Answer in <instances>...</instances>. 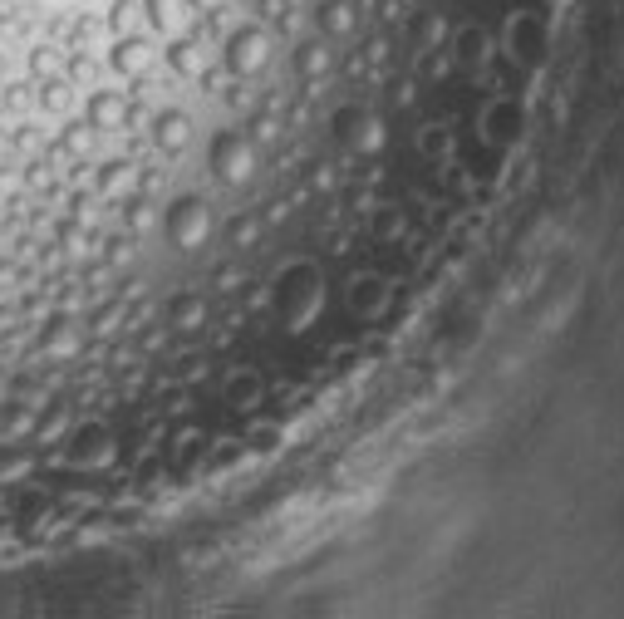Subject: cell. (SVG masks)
Listing matches in <instances>:
<instances>
[{
    "mask_svg": "<svg viewBox=\"0 0 624 619\" xmlns=\"http://www.w3.org/2000/svg\"><path fill=\"white\" fill-rule=\"evenodd\" d=\"M276 310H281V325L290 330H305L315 315H320V271L315 266H290L276 285Z\"/></svg>",
    "mask_w": 624,
    "mask_h": 619,
    "instance_id": "1",
    "label": "cell"
},
{
    "mask_svg": "<svg viewBox=\"0 0 624 619\" xmlns=\"http://www.w3.org/2000/svg\"><path fill=\"white\" fill-rule=\"evenodd\" d=\"M256 231H261V226L251 222V217H236V222H231V246H251V241H256Z\"/></svg>",
    "mask_w": 624,
    "mask_h": 619,
    "instance_id": "15",
    "label": "cell"
},
{
    "mask_svg": "<svg viewBox=\"0 0 624 619\" xmlns=\"http://www.w3.org/2000/svg\"><path fill=\"white\" fill-rule=\"evenodd\" d=\"M266 64H271V35L261 25H241L227 40V69L246 79V74H261Z\"/></svg>",
    "mask_w": 624,
    "mask_h": 619,
    "instance_id": "4",
    "label": "cell"
},
{
    "mask_svg": "<svg viewBox=\"0 0 624 619\" xmlns=\"http://www.w3.org/2000/svg\"><path fill=\"white\" fill-rule=\"evenodd\" d=\"M207 168L217 172L227 187H241L256 177V143L241 133V128H222L207 148Z\"/></svg>",
    "mask_w": 624,
    "mask_h": 619,
    "instance_id": "2",
    "label": "cell"
},
{
    "mask_svg": "<svg viewBox=\"0 0 624 619\" xmlns=\"http://www.w3.org/2000/svg\"><path fill=\"white\" fill-rule=\"evenodd\" d=\"M128 226L143 236V231H153V207L148 202H133V212H128Z\"/></svg>",
    "mask_w": 624,
    "mask_h": 619,
    "instance_id": "16",
    "label": "cell"
},
{
    "mask_svg": "<svg viewBox=\"0 0 624 619\" xmlns=\"http://www.w3.org/2000/svg\"><path fill=\"white\" fill-rule=\"evenodd\" d=\"M5 403H10V369L0 364V408H5Z\"/></svg>",
    "mask_w": 624,
    "mask_h": 619,
    "instance_id": "19",
    "label": "cell"
},
{
    "mask_svg": "<svg viewBox=\"0 0 624 619\" xmlns=\"http://www.w3.org/2000/svg\"><path fill=\"white\" fill-rule=\"evenodd\" d=\"M212 236V212L202 197H177L168 207V241L177 251H197Z\"/></svg>",
    "mask_w": 624,
    "mask_h": 619,
    "instance_id": "3",
    "label": "cell"
},
{
    "mask_svg": "<svg viewBox=\"0 0 624 619\" xmlns=\"http://www.w3.org/2000/svg\"><path fill=\"white\" fill-rule=\"evenodd\" d=\"M320 30H325V35H349V30H354V5H349V0L320 5Z\"/></svg>",
    "mask_w": 624,
    "mask_h": 619,
    "instance_id": "11",
    "label": "cell"
},
{
    "mask_svg": "<svg viewBox=\"0 0 624 619\" xmlns=\"http://www.w3.org/2000/svg\"><path fill=\"white\" fill-rule=\"evenodd\" d=\"M128 118H133V104H128L123 89H94V94H89V123H94L99 133L128 128Z\"/></svg>",
    "mask_w": 624,
    "mask_h": 619,
    "instance_id": "5",
    "label": "cell"
},
{
    "mask_svg": "<svg viewBox=\"0 0 624 619\" xmlns=\"http://www.w3.org/2000/svg\"><path fill=\"white\" fill-rule=\"evenodd\" d=\"M153 138H158V148H163V153H182V148L192 143V118H187L182 109L158 113V123H153Z\"/></svg>",
    "mask_w": 624,
    "mask_h": 619,
    "instance_id": "6",
    "label": "cell"
},
{
    "mask_svg": "<svg viewBox=\"0 0 624 619\" xmlns=\"http://www.w3.org/2000/svg\"><path fill=\"white\" fill-rule=\"evenodd\" d=\"M148 15H153V25H168V20H172V0H148Z\"/></svg>",
    "mask_w": 624,
    "mask_h": 619,
    "instance_id": "18",
    "label": "cell"
},
{
    "mask_svg": "<svg viewBox=\"0 0 624 619\" xmlns=\"http://www.w3.org/2000/svg\"><path fill=\"white\" fill-rule=\"evenodd\" d=\"M114 69L118 74H148V69H153V45H148V40H118Z\"/></svg>",
    "mask_w": 624,
    "mask_h": 619,
    "instance_id": "8",
    "label": "cell"
},
{
    "mask_svg": "<svg viewBox=\"0 0 624 619\" xmlns=\"http://www.w3.org/2000/svg\"><path fill=\"white\" fill-rule=\"evenodd\" d=\"M168 64L172 74H182V79H207V50L192 45V40H177L168 50Z\"/></svg>",
    "mask_w": 624,
    "mask_h": 619,
    "instance_id": "7",
    "label": "cell"
},
{
    "mask_svg": "<svg viewBox=\"0 0 624 619\" xmlns=\"http://www.w3.org/2000/svg\"><path fill=\"white\" fill-rule=\"evenodd\" d=\"M55 148L69 153V158H89V153H94V123H64Z\"/></svg>",
    "mask_w": 624,
    "mask_h": 619,
    "instance_id": "9",
    "label": "cell"
},
{
    "mask_svg": "<svg viewBox=\"0 0 624 619\" xmlns=\"http://www.w3.org/2000/svg\"><path fill=\"white\" fill-rule=\"evenodd\" d=\"M187 5H192V10H217L222 0H187Z\"/></svg>",
    "mask_w": 624,
    "mask_h": 619,
    "instance_id": "20",
    "label": "cell"
},
{
    "mask_svg": "<svg viewBox=\"0 0 624 619\" xmlns=\"http://www.w3.org/2000/svg\"><path fill=\"white\" fill-rule=\"evenodd\" d=\"M325 69H330V50H325L320 40H310V45L295 50V74H300V79H320Z\"/></svg>",
    "mask_w": 624,
    "mask_h": 619,
    "instance_id": "10",
    "label": "cell"
},
{
    "mask_svg": "<svg viewBox=\"0 0 624 619\" xmlns=\"http://www.w3.org/2000/svg\"><path fill=\"white\" fill-rule=\"evenodd\" d=\"M384 143H389V133H384V123H379V118H364L349 148H359V153H379Z\"/></svg>",
    "mask_w": 624,
    "mask_h": 619,
    "instance_id": "13",
    "label": "cell"
},
{
    "mask_svg": "<svg viewBox=\"0 0 624 619\" xmlns=\"http://www.w3.org/2000/svg\"><path fill=\"white\" fill-rule=\"evenodd\" d=\"M202 320H207V305H202V295H182L177 305H172V325L177 330H202Z\"/></svg>",
    "mask_w": 624,
    "mask_h": 619,
    "instance_id": "12",
    "label": "cell"
},
{
    "mask_svg": "<svg viewBox=\"0 0 624 619\" xmlns=\"http://www.w3.org/2000/svg\"><path fill=\"white\" fill-rule=\"evenodd\" d=\"M364 118H369V113L359 109V104H344V109L330 118V128H335V138H340V143H354V133H359V123H364Z\"/></svg>",
    "mask_w": 624,
    "mask_h": 619,
    "instance_id": "14",
    "label": "cell"
},
{
    "mask_svg": "<svg viewBox=\"0 0 624 619\" xmlns=\"http://www.w3.org/2000/svg\"><path fill=\"white\" fill-rule=\"evenodd\" d=\"M276 133H281L276 118H256V143H276Z\"/></svg>",
    "mask_w": 624,
    "mask_h": 619,
    "instance_id": "17",
    "label": "cell"
}]
</instances>
